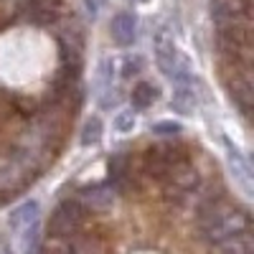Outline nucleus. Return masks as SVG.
<instances>
[{
    "mask_svg": "<svg viewBox=\"0 0 254 254\" xmlns=\"http://www.w3.org/2000/svg\"><path fill=\"white\" fill-rule=\"evenodd\" d=\"M155 61H158L160 71L168 74L171 79H176V81L190 76L186 61H183L181 54H178L176 41H173V36L168 33V31H160V33L155 36Z\"/></svg>",
    "mask_w": 254,
    "mask_h": 254,
    "instance_id": "1",
    "label": "nucleus"
},
{
    "mask_svg": "<svg viewBox=\"0 0 254 254\" xmlns=\"http://www.w3.org/2000/svg\"><path fill=\"white\" fill-rule=\"evenodd\" d=\"M110 33L117 46H122V49L132 46L137 38V18L132 13H117L110 23Z\"/></svg>",
    "mask_w": 254,
    "mask_h": 254,
    "instance_id": "2",
    "label": "nucleus"
},
{
    "mask_svg": "<svg viewBox=\"0 0 254 254\" xmlns=\"http://www.w3.org/2000/svg\"><path fill=\"white\" fill-rule=\"evenodd\" d=\"M171 104H173V110L181 112V115H193L198 99H196V92H193V84H190V76L176 81V92H173V102Z\"/></svg>",
    "mask_w": 254,
    "mask_h": 254,
    "instance_id": "3",
    "label": "nucleus"
},
{
    "mask_svg": "<svg viewBox=\"0 0 254 254\" xmlns=\"http://www.w3.org/2000/svg\"><path fill=\"white\" fill-rule=\"evenodd\" d=\"M158 99V87L150 81H137L132 92H130V102H132V110L142 112L147 107H153V102Z\"/></svg>",
    "mask_w": 254,
    "mask_h": 254,
    "instance_id": "4",
    "label": "nucleus"
},
{
    "mask_svg": "<svg viewBox=\"0 0 254 254\" xmlns=\"http://www.w3.org/2000/svg\"><path fill=\"white\" fill-rule=\"evenodd\" d=\"M36 219H38V203L36 201H26L23 206H18L15 211H10L8 224H10V229H26V226L36 224Z\"/></svg>",
    "mask_w": 254,
    "mask_h": 254,
    "instance_id": "5",
    "label": "nucleus"
},
{
    "mask_svg": "<svg viewBox=\"0 0 254 254\" xmlns=\"http://www.w3.org/2000/svg\"><path fill=\"white\" fill-rule=\"evenodd\" d=\"M99 137H102V122H99V117H89L81 130V145L89 147V145L99 142Z\"/></svg>",
    "mask_w": 254,
    "mask_h": 254,
    "instance_id": "6",
    "label": "nucleus"
},
{
    "mask_svg": "<svg viewBox=\"0 0 254 254\" xmlns=\"http://www.w3.org/2000/svg\"><path fill=\"white\" fill-rule=\"evenodd\" d=\"M38 252V224H31L23 229V254Z\"/></svg>",
    "mask_w": 254,
    "mask_h": 254,
    "instance_id": "7",
    "label": "nucleus"
},
{
    "mask_svg": "<svg viewBox=\"0 0 254 254\" xmlns=\"http://www.w3.org/2000/svg\"><path fill=\"white\" fill-rule=\"evenodd\" d=\"M153 132L155 135H165V137H176V135L183 132V127L178 122H158V125H153Z\"/></svg>",
    "mask_w": 254,
    "mask_h": 254,
    "instance_id": "8",
    "label": "nucleus"
},
{
    "mask_svg": "<svg viewBox=\"0 0 254 254\" xmlns=\"http://www.w3.org/2000/svg\"><path fill=\"white\" fill-rule=\"evenodd\" d=\"M140 69H142V59H140V56H127V59L122 61V76H125V79L140 74Z\"/></svg>",
    "mask_w": 254,
    "mask_h": 254,
    "instance_id": "9",
    "label": "nucleus"
},
{
    "mask_svg": "<svg viewBox=\"0 0 254 254\" xmlns=\"http://www.w3.org/2000/svg\"><path fill=\"white\" fill-rule=\"evenodd\" d=\"M132 127H135V115L132 112H120L115 117V130L117 132H132Z\"/></svg>",
    "mask_w": 254,
    "mask_h": 254,
    "instance_id": "10",
    "label": "nucleus"
},
{
    "mask_svg": "<svg viewBox=\"0 0 254 254\" xmlns=\"http://www.w3.org/2000/svg\"><path fill=\"white\" fill-rule=\"evenodd\" d=\"M104 3H107V0H84V5H87L89 13H99L104 8Z\"/></svg>",
    "mask_w": 254,
    "mask_h": 254,
    "instance_id": "11",
    "label": "nucleus"
},
{
    "mask_svg": "<svg viewBox=\"0 0 254 254\" xmlns=\"http://www.w3.org/2000/svg\"><path fill=\"white\" fill-rule=\"evenodd\" d=\"M140 3H147V0H140Z\"/></svg>",
    "mask_w": 254,
    "mask_h": 254,
    "instance_id": "12",
    "label": "nucleus"
}]
</instances>
